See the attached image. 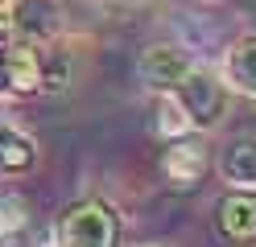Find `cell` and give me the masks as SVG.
I'll list each match as a JSON object with an SVG mask.
<instances>
[{"label": "cell", "mask_w": 256, "mask_h": 247, "mask_svg": "<svg viewBox=\"0 0 256 247\" xmlns=\"http://www.w3.org/2000/svg\"><path fill=\"white\" fill-rule=\"evenodd\" d=\"M54 247H120V214L104 198H83L58 214Z\"/></svg>", "instance_id": "obj_1"}, {"label": "cell", "mask_w": 256, "mask_h": 247, "mask_svg": "<svg viewBox=\"0 0 256 247\" xmlns=\"http://www.w3.org/2000/svg\"><path fill=\"white\" fill-rule=\"evenodd\" d=\"M178 103L182 111L190 115V124L194 128H215L223 115H228V82H219L211 70H202L194 66L182 82H178Z\"/></svg>", "instance_id": "obj_2"}, {"label": "cell", "mask_w": 256, "mask_h": 247, "mask_svg": "<svg viewBox=\"0 0 256 247\" xmlns=\"http://www.w3.org/2000/svg\"><path fill=\"white\" fill-rule=\"evenodd\" d=\"M0 87H8L12 95L46 91V45L12 41L4 54H0Z\"/></svg>", "instance_id": "obj_3"}, {"label": "cell", "mask_w": 256, "mask_h": 247, "mask_svg": "<svg viewBox=\"0 0 256 247\" xmlns=\"http://www.w3.org/2000/svg\"><path fill=\"white\" fill-rule=\"evenodd\" d=\"M62 29L58 0H8V33L17 41L50 45Z\"/></svg>", "instance_id": "obj_4"}, {"label": "cell", "mask_w": 256, "mask_h": 247, "mask_svg": "<svg viewBox=\"0 0 256 247\" xmlns=\"http://www.w3.org/2000/svg\"><path fill=\"white\" fill-rule=\"evenodd\" d=\"M140 82H145L149 91H157V95H170V91H178V82L194 70V58L186 54V49H178V45H166V41H157V45H149L145 54H140Z\"/></svg>", "instance_id": "obj_5"}, {"label": "cell", "mask_w": 256, "mask_h": 247, "mask_svg": "<svg viewBox=\"0 0 256 247\" xmlns=\"http://www.w3.org/2000/svg\"><path fill=\"white\" fill-rule=\"evenodd\" d=\"M215 227L228 243H252L256 239V190L232 186V194H223L215 206Z\"/></svg>", "instance_id": "obj_6"}, {"label": "cell", "mask_w": 256, "mask_h": 247, "mask_svg": "<svg viewBox=\"0 0 256 247\" xmlns=\"http://www.w3.org/2000/svg\"><path fill=\"white\" fill-rule=\"evenodd\" d=\"M206 165H211V157H206V148H202L198 140H190V136H174V140H166L162 173L174 181V186H194V181L206 173Z\"/></svg>", "instance_id": "obj_7"}, {"label": "cell", "mask_w": 256, "mask_h": 247, "mask_svg": "<svg viewBox=\"0 0 256 247\" xmlns=\"http://www.w3.org/2000/svg\"><path fill=\"white\" fill-rule=\"evenodd\" d=\"M223 82H228V91L256 99V33H244V37H236L228 45Z\"/></svg>", "instance_id": "obj_8"}, {"label": "cell", "mask_w": 256, "mask_h": 247, "mask_svg": "<svg viewBox=\"0 0 256 247\" xmlns=\"http://www.w3.org/2000/svg\"><path fill=\"white\" fill-rule=\"evenodd\" d=\"M219 173L228 186H256V136H236L223 144Z\"/></svg>", "instance_id": "obj_9"}, {"label": "cell", "mask_w": 256, "mask_h": 247, "mask_svg": "<svg viewBox=\"0 0 256 247\" xmlns=\"http://www.w3.org/2000/svg\"><path fill=\"white\" fill-rule=\"evenodd\" d=\"M34 161H38V144L25 136V132L17 128H0V169L4 173H25V169H34Z\"/></svg>", "instance_id": "obj_10"}, {"label": "cell", "mask_w": 256, "mask_h": 247, "mask_svg": "<svg viewBox=\"0 0 256 247\" xmlns=\"http://www.w3.org/2000/svg\"><path fill=\"white\" fill-rule=\"evenodd\" d=\"M153 132L162 140H174V136H186V132H194V124H190V115L182 111L178 95H157V115H153Z\"/></svg>", "instance_id": "obj_11"}, {"label": "cell", "mask_w": 256, "mask_h": 247, "mask_svg": "<svg viewBox=\"0 0 256 247\" xmlns=\"http://www.w3.org/2000/svg\"><path fill=\"white\" fill-rule=\"evenodd\" d=\"M29 227V202L21 194H0V239H17Z\"/></svg>", "instance_id": "obj_12"}]
</instances>
